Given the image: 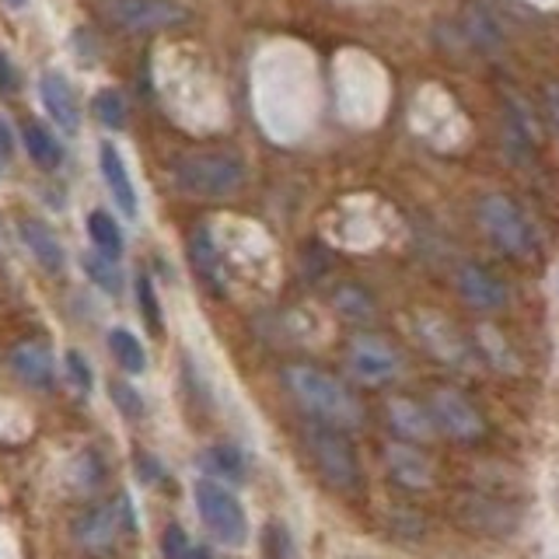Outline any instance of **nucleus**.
I'll use <instances>...</instances> for the list:
<instances>
[{
    "instance_id": "nucleus-1",
    "label": "nucleus",
    "mask_w": 559,
    "mask_h": 559,
    "mask_svg": "<svg viewBox=\"0 0 559 559\" xmlns=\"http://www.w3.org/2000/svg\"><path fill=\"white\" fill-rule=\"evenodd\" d=\"M284 384L314 424H329L340 430H357L364 424V406L360 399L346 389V384L322 371L314 364H290L284 371Z\"/></svg>"
},
{
    "instance_id": "nucleus-8",
    "label": "nucleus",
    "mask_w": 559,
    "mask_h": 559,
    "mask_svg": "<svg viewBox=\"0 0 559 559\" xmlns=\"http://www.w3.org/2000/svg\"><path fill=\"white\" fill-rule=\"evenodd\" d=\"M346 364L354 378H360L364 384H384L402 371L399 349L384 336H378V332H357L346 343Z\"/></svg>"
},
{
    "instance_id": "nucleus-13",
    "label": "nucleus",
    "mask_w": 559,
    "mask_h": 559,
    "mask_svg": "<svg viewBox=\"0 0 559 559\" xmlns=\"http://www.w3.org/2000/svg\"><path fill=\"white\" fill-rule=\"evenodd\" d=\"M459 294L465 297V305L468 308H476V311H483V314H489V311H500L503 305H507V287L500 284V280L489 273V270H483V266H476V262H465V266L459 270Z\"/></svg>"
},
{
    "instance_id": "nucleus-7",
    "label": "nucleus",
    "mask_w": 559,
    "mask_h": 559,
    "mask_svg": "<svg viewBox=\"0 0 559 559\" xmlns=\"http://www.w3.org/2000/svg\"><path fill=\"white\" fill-rule=\"evenodd\" d=\"M102 14L127 32H162L186 25L192 17L179 0H102Z\"/></svg>"
},
{
    "instance_id": "nucleus-36",
    "label": "nucleus",
    "mask_w": 559,
    "mask_h": 559,
    "mask_svg": "<svg viewBox=\"0 0 559 559\" xmlns=\"http://www.w3.org/2000/svg\"><path fill=\"white\" fill-rule=\"evenodd\" d=\"M4 4H8V8H14V11H22V8L28 4V0H4Z\"/></svg>"
},
{
    "instance_id": "nucleus-30",
    "label": "nucleus",
    "mask_w": 559,
    "mask_h": 559,
    "mask_svg": "<svg viewBox=\"0 0 559 559\" xmlns=\"http://www.w3.org/2000/svg\"><path fill=\"white\" fill-rule=\"evenodd\" d=\"M67 374H70V381H74V389L78 392H92V384H95V374H92V364L84 360V354H78V349H67Z\"/></svg>"
},
{
    "instance_id": "nucleus-9",
    "label": "nucleus",
    "mask_w": 559,
    "mask_h": 559,
    "mask_svg": "<svg viewBox=\"0 0 559 559\" xmlns=\"http://www.w3.org/2000/svg\"><path fill=\"white\" fill-rule=\"evenodd\" d=\"M459 521L476 535H511L518 528V514L507 500L483 497V493H465L451 507Z\"/></svg>"
},
{
    "instance_id": "nucleus-32",
    "label": "nucleus",
    "mask_w": 559,
    "mask_h": 559,
    "mask_svg": "<svg viewBox=\"0 0 559 559\" xmlns=\"http://www.w3.org/2000/svg\"><path fill=\"white\" fill-rule=\"evenodd\" d=\"M14 87H17V70L4 52H0V92H14Z\"/></svg>"
},
{
    "instance_id": "nucleus-31",
    "label": "nucleus",
    "mask_w": 559,
    "mask_h": 559,
    "mask_svg": "<svg viewBox=\"0 0 559 559\" xmlns=\"http://www.w3.org/2000/svg\"><path fill=\"white\" fill-rule=\"evenodd\" d=\"M479 336H483V354H486V360L493 364V367H500V371H511V367H514V357H511V349H507V346L500 343L497 332H493V329H483Z\"/></svg>"
},
{
    "instance_id": "nucleus-21",
    "label": "nucleus",
    "mask_w": 559,
    "mask_h": 559,
    "mask_svg": "<svg viewBox=\"0 0 559 559\" xmlns=\"http://www.w3.org/2000/svg\"><path fill=\"white\" fill-rule=\"evenodd\" d=\"M87 235H92L95 249H98L102 255H109V259H119L122 249H127V245H122L119 224L112 221L109 210H92V214H87Z\"/></svg>"
},
{
    "instance_id": "nucleus-16",
    "label": "nucleus",
    "mask_w": 559,
    "mask_h": 559,
    "mask_svg": "<svg viewBox=\"0 0 559 559\" xmlns=\"http://www.w3.org/2000/svg\"><path fill=\"white\" fill-rule=\"evenodd\" d=\"M127 511V500L105 503V507H87V511L74 521V538L84 542L87 549H105L116 542L119 532V514Z\"/></svg>"
},
{
    "instance_id": "nucleus-24",
    "label": "nucleus",
    "mask_w": 559,
    "mask_h": 559,
    "mask_svg": "<svg viewBox=\"0 0 559 559\" xmlns=\"http://www.w3.org/2000/svg\"><path fill=\"white\" fill-rule=\"evenodd\" d=\"M332 305H336V311L343 314V319L349 322H371L374 319V301H371V294L354 287V284H346L336 290V297H332Z\"/></svg>"
},
{
    "instance_id": "nucleus-35",
    "label": "nucleus",
    "mask_w": 559,
    "mask_h": 559,
    "mask_svg": "<svg viewBox=\"0 0 559 559\" xmlns=\"http://www.w3.org/2000/svg\"><path fill=\"white\" fill-rule=\"evenodd\" d=\"M0 151H4V157L11 154V130L4 119H0Z\"/></svg>"
},
{
    "instance_id": "nucleus-28",
    "label": "nucleus",
    "mask_w": 559,
    "mask_h": 559,
    "mask_svg": "<svg viewBox=\"0 0 559 559\" xmlns=\"http://www.w3.org/2000/svg\"><path fill=\"white\" fill-rule=\"evenodd\" d=\"M109 395H112V402L119 406L122 416H130V419H140V416H144V399H140V392L133 389V384H127V381H112V384H109Z\"/></svg>"
},
{
    "instance_id": "nucleus-10",
    "label": "nucleus",
    "mask_w": 559,
    "mask_h": 559,
    "mask_svg": "<svg viewBox=\"0 0 559 559\" xmlns=\"http://www.w3.org/2000/svg\"><path fill=\"white\" fill-rule=\"evenodd\" d=\"M384 424H389V430L399 437V441H409V444H427L437 433L430 406H424V402H416V399H406V395H395L384 402Z\"/></svg>"
},
{
    "instance_id": "nucleus-27",
    "label": "nucleus",
    "mask_w": 559,
    "mask_h": 559,
    "mask_svg": "<svg viewBox=\"0 0 559 559\" xmlns=\"http://www.w3.org/2000/svg\"><path fill=\"white\" fill-rule=\"evenodd\" d=\"M95 116L105 130H122L127 127V102H122L119 92H112V87H105V92L95 95Z\"/></svg>"
},
{
    "instance_id": "nucleus-11",
    "label": "nucleus",
    "mask_w": 559,
    "mask_h": 559,
    "mask_svg": "<svg viewBox=\"0 0 559 559\" xmlns=\"http://www.w3.org/2000/svg\"><path fill=\"white\" fill-rule=\"evenodd\" d=\"M384 468H389L392 483L409 489V493H424V489L433 486V468L427 454L409 441H395L384 448Z\"/></svg>"
},
{
    "instance_id": "nucleus-37",
    "label": "nucleus",
    "mask_w": 559,
    "mask_h": 559,
    "mask_svg": "<svg viewBox=\"0 0 559 559\" xmlns=\"http://www.w3.org/2000/svg\"><path fill=\"white\" fill-rule=\"evenodd\" d=\"M192 559H210V552L206 549H197V556H192Z\"/></svg>"
},
{
    "instance_id": "nucleus-29",
    "label": "nucleus",
    "mask_w": 559,
    "mask_h": 559,
    "mask_svg": "<svg viewBox=\"0 0 559 559\" xmlns=\"http://www.w3.org/2000/svg\"><path fill=\"white\" fill-rule=\"evenodd\" d=\"M162 556L165 559H192L197 549L189 546V535L182 532V524H168L162 535Z\"/></svg>"
},
{
    "instance_id": "nucleus-22",
    "label": "nucleus",
    "mask_w": 559,
    "mask_h": 559,
    "mask_svg": "<svg viewBox=\"0 0 559 559\" xmlns=\"http://www.w3.org/2000/svg\"><path fill=\"white\" fill-rule=\"evenodd\" d=\"M109 349H112L116 364L127 374H144L147 371V354H144V346H140V340L133 336L130 329H112L109 332Z\"/></svg>"
},
{
    "instance_id": "nucleus-17",
    "label": "nucleus",
    "mask_w": 559,
    "mask_h": 559,
    "mask_svg": "<svg viewBox=\"0 0 559 559\" xmlns=\"http://www.w3.org/2000/svg\"><path fill=\"white\" fill-rule=\"evenodd\" d=\"M416 332H419V340H424V346L430 349V354H433L437 360H444L448 367H462V364L468 360L465 343L459 340V332H454V329L441 319V314H433V311L419 314Z\"/></svg>"
},
{
    "instance_id": "nucleus-5",
    "label": "nucleus",
    "mask_w": 559,
    "mask_h": 559,
    "mask_svg": "<svg viewBox=\"0 0 559 559\" xmlns=\"http://www.w3.org/2000/svg\"><path fill=\"white\" fill-rule=\"evenodd\" d=\"M479 224L489 235V241L497 245L503 255L511 259H528L535 252V235L518 203L511 197H500V192H489L479 203Z\"/></svg>"
},
{
    "instance_id": "nucleus-19",
    "label": "nucleus",
    "mask_w": 559,
    "mask_h": 559,
    "mask_svg": "<svg viewBox=\"0 0 559 559\" xmlns=\"http://www.w3.org/2000/svg\"><path fill=\"white\" fill-rule=\"evenodd\" d=\"M189 259H192V266H197L200 280L203 284L214 290L217 297H224L227 284H224V262H221V252H217V245L214 238H210L206 227H197L189 238Z\"/></svg>"
},
{
    "instance_id": "nucleus-6",
    "label": "nucleus",
    "mask_w": 559,
    "mask_h": 559,
    "mask_svg": "<svg viewBox=\"0 0 559 559\" xmlns=\"http://www.w3.org/2000/svg\"><path fill=\"white\" fill-rule=\"evenodd\" d=\"M430 416L437 424V433L451 437V441L459 444H479L486 437V419L483 413L476 409V402H472L465 392L459 389H433L430 399Z\"/></svg>"
},
{
    "instance_id": "nucleus-15",
    "label": "nucleus",
    "mask_w": 559,
    "mask_h": 559,
    "mask_svg": "<svg viewBox=\"0 0 559 559\" xmlns=\"http://www.w3.org/2000/svg\"><path fill=\"white\" fill-rule=\"evenodd\" d=\"M17 238H22V245H25V249L32 252V259L39 262V266H43L49 276L63 273V266H67V255H63V245H60L57 231H52L49 224L35 221V217L17 221Z\"/></svg>"
},
{
    "instance_id": "nucleus-33",
    "label": "nucleus",
    "mask_w": 559,
    "mask_h": 559,
    "mask_svg": "<svg viewBox=\"0 0 559 559\" xmlns=\"http://www.w3.org/2000/svg\"><path fill=\"white\" fill-rule=\"evenodd\" d=\"M136 472H140V479H144V483H154L157 476H162V468H157L154 459H147V454H136Z\"/></svg>"
},
{
    "instance_id": "nucleus-20",
    "label": "nucleus",
    "mask_w": 559,
    "mask_h": 559,
    "mask_svg": "<svg viewBox=\"0 0 559 559\" xmlns=\"http://www.w3.org/2000/svg\"><path fill=\"white\" fill-rule=\"evenodd\" d=\"M22 144H25V154L32 157L35 168L43 171H57L63 165V147L57 144V136H52L43 122L28 119L22 127Z\"/></svg>"
},
{
    "instance_id": "nucleus-14",
    "label": "nucleus",
    "mask_w": 559,
    "mask_h": 559,
    "mask_svg": "<svg viewBox=\"0 0 559 559\" xmlns=\"http://www.w3.org/2000/svg\"><path fill=\"white\" fill-rule=\"evenodd\" d=\"M98 168H102V179L112 192V203L119 206V214L127 217H136L140 214V200H136V186L127 171V162H122V154L109 144V140H102L98 147Z\"/></svg>"
},
{
    "instance_id": "nucleus-4",
    "label": "nucleus",
    "mask_w": 559,
    "mask_h": 559,
    "mask_svg": "<svg viewBox=\"0 0 559 559\" xmlns=\"http://www.w3.org/2000/svg\"><path fill=\"white\" fill-rule=\"evenodd\" d=\"M192 497H197V511L203 524L217 542H224L227 549H241L249 542V518H245V507L238 503L231 489L214 479H197Z\"/></svg>"
},
{
    "instance_id": "nucleus-26",
    "label": "nucleus",
    "mask_w": 559,
    "mask_h": 559,
    "mask_svg": "<svg viewBox=\"0 0 559 559\" xmlns=\"http://www.w3.org/2000/svg\"><path fill=\"white\" fill-rule=\"evenodd\" d=\"M206 468L214 472V476L235 479V483L245 479V459H241V451L231 448V444H214V448H210L206 451Z\"/></svg>"
},
{
    "instance_id": "nucleus-34",
    "label": "nucleus",
    "mask_w": 559,
    "mask_h": 559,
    "mask_svg": "<svg viewBox=\"0 0 559 559\" xmlns=\"http://www.w3.org/2000/svg\"><path fill=\"white\" fill-rule=\"evenodd\" d=\"M549 112H552L556 127H559V84H552V87H549Z\"/></svg>"
},
{
    "instance_id": "nucleus-18",
    "label": "nucleus",
    "mask_w": 559,
    "mask_h": 559,
    "mask_svg": "<svg viewBox=\"0 0 559 559\" xmlns=\"http://www.w3.org/2000/svg\"><path fill=\"white\" fill-rule=\"evenodd\" d=\"M11 371L25 384H32V389H49L52 371H57V367H52V354H49L46 343L25 340V343H17L11 349Z\"/></svg>"
},
{
    "instance_id": "nucleus-3",
    "label": "nucleus",
    "mask_w": 559,
    "mask_h": 559,
    "mask_svg": "<svg viewBox=\"0 0 559 559\" xmlns=\"http://www.w3.org/2000/svg\"><path fill=\"white\" fill-rule=\"evenodd\" d=\"M171 175L175 186L197 200H224L245 186V165L235 154H182Z\"/></svg>"
},
{
    "instance_id": "nucleus-12",
    "label": "nucleus",
    "mask_w": 559,
    "mask_h": 559,
    "mask_svg": "<svg viewBox=\"0 0 559 559\" xmlns=\"http://www.w3.org/2000/svg\"><path fill=\"white\" fill-rule=\"evenodd\" d=\"M39 98L46 105L49 119L57 122V130H63L70 136L81 130V105H78L74 87H70V81L63 74L46 70V74L39 78Z\"/></svg>"
},
{
    "instance_id": "nucleus-23",
    "label": "nucleus",
    "mask_w": 559,
    "mask_h": 559,
    "mask_svg": "<svg viewBox=\"0 0 559 559\" xmlns=\"http://www.w3.org/2000/svg\"><path fill=\"white\" fill-rule=\"evenodd\" d=\"M119 259H109V255H102V252H87L84 259H81V266H84V273H87V280L98 287V290H105V294H119L122 290V273H119V266H116Z\"/></svg>"
},
{
    "instance_id": "nucleus-2",
    "label": "nucleus",
    "mask_w": 559,
    "mask_h": 559,
    "mask_svg": "<svg viewBox=\"0 0 559 559\" xmlns=\"http://www.w3.org/2000/svg\"><path fill=\"white\" fill-rule=\"evenodd\" d=\"M305 448L308 459L319 472V479L340 497H357L364 489V472H360V459L357 448L349 444L346 430L329 427V424H314L305 430Z\"/></svg>"
},
{
    "instance_id": "nucleus-25",
    "label": "nucleus",
    "mask_w": 559,
    "mask_h": 559,
    "mask_svg": "<svg viewBox=\"0 0 559 559\" xmlns=\"http://www.w3.org/2000/svg\"><path fill=\"white\" fill-rule=\"evenodd\" d=\"M136 308H140V319H144V325L151 329V336H162L165 319H162V305H157L154 280L147 273L136 276Z\"/></svg>"
}]
</instances>
